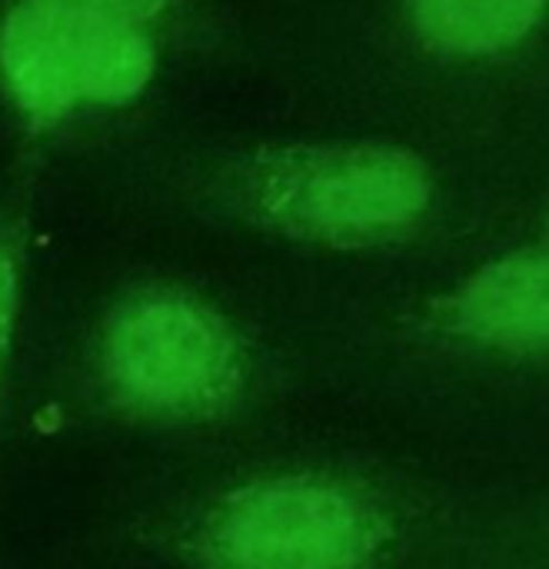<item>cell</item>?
Segmentation results:
<instances>
[{
  "label": "cell",
  "instance_id": "obj_3",
  "mask_svg": "<svg viewBox=\"0 0 549 569\" xmlns=\"http://www.w3.org/2000/svg\"><path fill=\"white\" fill-rule=\"evenodd\" d=\"M217 203L260 230L363 247L403 233L430 203L427 167L397 147H327L257 160L217 187Z\"/></svg>",
  "mask_w": 549,
  "mask_h": 569
},
{
  "label": "cell",
  "instance_id": "obj_6",
  "mask_svg": "<svg viewBox=\"0 0 549 569\" xmlns=\"http://www.w3.org/2000/svg\"><path fill=\"white\" fill-rule=\"evenodd\" d=\"M417 27L447 53H497L523 40L543 0H413Z\"/></svg>",
  "mask_w": 549,
  "mask_h": 569
},
{
  "label": "cell",
  "instance_id": "obj_8",
  "mask_svg": "<svg viewBox=\"0 0 549 569\" xmlns=\"http://www.w3.org/2000/svg\"><path fill=\"white\" fill-rule=\"evenodd\" d=\"M50 3L87 10V13H97V17H107V20H120V23H133V27L150 20L163 7V0H50Z\"/></svg>",
  "mask_w": 549,
  "mask_h": 569
},
{
  "label": "cell",
  "instance_id": "obj_4",
  "mask_svg": "<svg viewBox=\"0 0 549 569\" xmlns=\"http://www.w3.org/2000/svg\"><path fill=\"white\" fill-rule=\"evenodd\" d=\"M153 67L157 53L140 27L50 0H27L0 27L3 80L37 120L87 100H127L150 83Z\"/></svg>",
  "mask_w": 549,
  "mask_h": 569
},
{
  "label": "cell",
  "instance_id": "obj_1",
  "mask_svg": "<svg viewBox=\"0 0 549 569\" xmlns=\"http://www.w3.org/2000/svg\"><path fill=\"white\" fill-rule=\"evenodd\" d=\"M267 357L203 287L143 277L113 290L67 353V407L90 427L147 440H203L260 400Z\"/></svg>",
  "mask_w": 549,
  "mask_h": 569
},
{
  "label": "cell",
  "instance_id": "obj_2",
  "mask_svg": "<svg viewBox=\"0 0 549 569\" xmlns=\"http://www.w3.org/2000/svg\"><path fill=\"white\" fill-rule=\"evenodd\" d=\"M397 537L387 497L330 463H257L143 503L123 530L157 569H373Z\"/></svg>",
  "mask_w": 549,
  "mask_h": 569
},
{
  "label": "cell",
  "instance_id": "obj_7",
  "mask_svg": "<svg viewBox=\"0 0 549 569\" xmlns=\"http://www.w3.org/2000/svg\"><path fill=\"white\" fill-rule=\"evenodd\" d=\"M27 287V240L17 217H0V407L17 360Z\"/></svg>",
  "mask_w": 549,
  "mask_h": 569
},
{
  "label": "cell",
  "instance_id": "obj_5",
  "mask_svg": "<svg viewBox=\"0 0 549 569\" xmlns=\"http://www.w3.org/2000/svg\"><path fill=\"white\" fill-rule=\"evenodd\" d=\"M447 323L503 350H549V257H507L447 300Z\"/></svg>",
  "mask_w": 549,
  "mask_h": 569
}]
</instances>
